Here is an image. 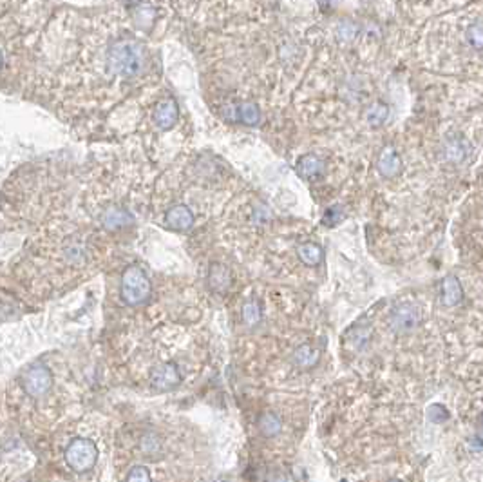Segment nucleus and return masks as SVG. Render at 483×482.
<instances>
[{
	"instance_id": "2",
	"label": "nucleus",
	"mask_w": 483,
	"mask_h": 482,
	"mask_svg": "<svg viewBox=\"0 0 483 482\" xmlns=\"http://www.w3.org/2000/svg\"><path fill=\"white\" fill-rule=\"evenodd\" d=\"M131 344L120 355V368L127 374L129 385L151 394H168L178 390L196 374V363L185 327L174 323L145 329L133 335Z\"/></svg>"
},
{
	"instance_id": "20",
	"label": "nucleus",
	"mask_w": 483,
	"mask_h": 482,
	"mask_svg": "<svg viewBox=\"0 0 483 482\" xmlns=\"http://www.w3.org/2000/svg\"><path fill=\"white\" fill-rule=\"evenodd\" d=\"M387 107L386 105H382V103H375L373 107H369V111H367V122L371 123V125H380L384 120L387 118Z\"/></svg>"
},
{
	"instance_id": "19",
	"label": "nucleus",
	"mask_w": 483,
	"mask_h": 482,
	"mask_svg": "<svg viewBox=\"0 0 483 482\" xmlns=\"http://www.w3.org/2000/svg\"><path fill=\"white\" fill-rule=\"evenodd\" d=\"M445 154L451 162H462L467 154V145L463 144L462 140H453L449 142L447 147H445Z\"/></svg>"
},
{
	"instance_id": "11",
	"label": "nucleus",
	"mask_w": 483,
	"mask_h": 482,
	"mask_svg": "<svg viewBox=\"0 0 483 482\" xmlns=\"http://www.w3.org/2000/svg\"><path fill=\"white\" fill-rule=\"evenodd\" d=\"M442 294H443V303H445L447 307H454V305H458V303H460L463 292H462V287H460V283H458L456 277L447 276L445 279H443Z\"/></svg>"
},
{
	"instance_id": "10",
	"label": "nucleus",
	"mask_w": 483,
	"mask_h": 482,
	"mask_svg": "<svg viewBox=\"0 0 483 482\" xmlns=\"http://www.w3.org/2000/svg\"><path fill=\"white\" fill-rule=\"evenodd\" d=\"M378 170L384 176H387V178H391V176H395L400 170V158H398L397 153L391 147L382 151L380 160H378Z\"/></svg>"
},
{
	"instance_id": "17",
	"label": "nucleus",
	"mask_w": 483,
	"mask_h": 482,
	"mask_svg": "<svg viewBox=\"0 0 483 482\" xmlns=\"http://www.w3.org/2000/svg\"><path fill=\"white\" fill-rule=\"evenodd\" d=\"M317 359H319V354L313 348H310V346H300V348L296 350V355H293L296 364H299L302 368L315 364Z\"/></svg>"
},
{
	"instance_id": "15",
	"label": "nucleus",
	"mask_w": 483,
	"mask_h": 482,
	"mask_svg": "<svg viewBox=\"0 0 483 482\" xmlns=\"http://www.w3.org/2000/svg\"><path fill=\"white\" fill-rule=\"evenodd\" d=\"M299 257L306 265H319L322 259V249L321 246L308 243V245L299 246Z\"/></svg>"
},
{
	"instance_id": "1",
	"label": "nucleus",
	"mask_w": 483,
	"mask_h": 482,
	"mask_svg": "<svg viewBox=\"0 0 483 482\" xmlns=\"http://www.w3.org/2000/svg\"><path fill=\"white\" fill-rule=\"evenodd\" d=\"M103 232L78 221H51L27 243L16 268L22 285L51 298L100 268Z\"/></svg>"
},
{
	"instance_id": "14",
	"label": "nucleus",
	"mask_w": 483,
	"mask_h": 482,
	"mask_svg": "<svg viewBox=\"0 0 483 482\" xmlns=\"http://www.w3.org/2000/svg\"><path fill=\"white\" fill-rule=\"evenodd\" d=\"M259 428L261 431H263V435L266 437L277 435V433L280 431V419L275 416V414H272V411H266V414L261 416Z\"/></svg>"
},
{
	"instance_id": "12",
	"label": "nucleus",
	"mask_w": 483,
	"mask_h": 482,
	"mask_svg": "<svg viewBox=\"0 0 483 482\" xmlns=\"http://www.w3.org/2000/svg\"><path fill=\"white\" fill-rule=\"evenodd\" d=\"M297 169H299V175L302 178H313V176L321 173L322 162L317 158L315 154H306L304 158H300Z\"/></svg>"
},
{
	"instance_id": "16",
	"label": "nucleus",
	"mask_w": 483,
	"mask_h": 482,
	"mask_svg": "<svg viewBox=\"0 0 483 482\" xmlns=\"http://www.w3.org/2000/svg\"><path fill=\"white\" fill-rule=\"evenodd\" d=\"M210 285L216 288V290H223V288L229 287L230 283V274L226 268L219 267V265H216L212 270H210Z\"/></svg>"
},
{
	"instance_id": "6",
	"label": "nucleus",
	"mask_w": 483,
	"mask_h": 482,
	"mask_svg": "<svg viewBox=\"0 0 483 482\" xmlns=\"http://www.w3.org/2000/svg\"><path fill=\"white\" fill-rule=\"evenodd\" d=\"M100 444L94 437L83 431V428L73 431V435L67 437L66 444L62 448V459L66 462L67 470L77 475L92 472L100 462Z\"/></svg>"
},
{
	"instance_id": "5",
	"label": "nucleus",
	"mask_w": 483,
	"mask_h": 482,
	"mask_svg": "<svg viewBox=\"0 0 483 482\" xmlns=\"http://www.w3.org/2000/svg\"><path fill=\"white\" fill-rule=\"evenodd\" d=\"M148 187L136 175H123L122 170L100 173L89 183L86 198V212L102 232H120L136 223L138 216L147 203Z\"/></svg>"
},
{
	"instance_id": "3",
	"label": "nucleus",
	"mask_w": 483,
	"mask_h": 482,
	"mask_svg": "<svg viewBox=\"0 0 483 482\" xmlns=\"http://www.w3.org/2000/svg\"><path fill=\"white\" fill-rule=\"evenodd\" d=\"M71 383L47 361H35L22 368L8 394L10 408L24 426L53 428L71 406Z\"/></svg>"
},
{
	"instance_id": "8",
	"label": "nucleus",
	"mask_w": 483,
	"mask_h": 482,
	"mask_svg": "<svg viewBox=\"0 0 483 482\" xmlns=\"http://www.w3.org/2000/svg\"><path fill=\"white\" fill-rule=\"evenodd\" d=\"M178 103L174 102V98H163L154 105L151 113V122L156 127V131H168L174 127V123L178 122Z\"/></svg>"
},
{
	"instance_id": "4",
	"label": "nucleus",
	"mask_w": 483,
	"mask_h": 482,
	"mask_svg": "<svg viewBox=\"0 0 483 482\" xmlns=\"http://www.w3.org/2000/svg\"><path fill=\"white\" fill-rule=\"evenodd\" d=\"M120 472L123 481H153L158 472L159 481L179 479L181 437L172 424H136L123 430L118 446Z\"/></svg>"
},
{
	"instance_id": "13",
	"label": "nucleus",
	"mask_w": 483,
	"mask_h": 482,
	"mask_svg": "<svg viewBox=\"0 0 483 482\" xmlns=\"http://www.w3.org/2000/svg\"><path fill=\"white\" fill-rule=\"evenodd\" d=\"M261 305L255 299H248L244 303L243 308H241V318H243V323L248 325V327H254L261 321Z\"/></svg>"
},
{
	"instance_id": "7",
	"label": "nucleus",
	"mask_w": 483,
	"mask_h": 482,
	"mask_svg": "<svg viewBox=\"0 0 483 482\" xmlns=\"http://www.w3.org/2000/svg\"><path fill=\"white\" fill-rule=\"evenodd\" d=\"M153 296V281L142 267L129 265L120 277V298L127 307H142Z\"/></svg>"
},
{
	"instance_id": "9",
	"label": "nucleus",
	"mask_w": 483,
	"mask_h": 482,
	"mask_svg": "<svg viewBox=\"0 0 483 482\" xmlns=\"http://www.w3.org/2000/svg\"><path fill=\"white\" fill-rule=\"evenodd\" d=\"M391 323L395 327V330L398 332H406V330H411L413 327H417L420 323V310L411 305H402L398 307L395 312H393Z\"/></svg>"
},
{
	"instance_id": "18",
	"label": "nucleus",
	"mask_w": 483,
	"mask_h": 482,
	"mask_svg": "<svg viewBox=\"0 0 483 482\" xmlns=\"http://www.w3.org/2000/svg\"><path fill=\"white\" fill-rule=\"evenodd\" d=\"M467 42L474 49H483V24L482 22H473L467 27Z\"/></svg>"
}]
</instances>
